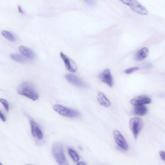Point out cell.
<instances>
[{"label": "cell", "mask_w": 165, "mask_h": 165, "mask_svg": "<svg viewBox=\"0 0 165 165\" xmlns=\"http://www.w3.org/2000/svg\"><path fill=\"white\" fill-rule=\"evenodd\" d=\"M52 151L54 158L58 164L69 165L64 155L62 144L59 142L54 143L53 145Z\"/></svg>", "instance_id": "cell-2"}, {"label": "cell", "mask_w": 165, "mask_h": 165, "mask_svg": "<svg viewBox=\"0 0 165 165\" xmlns=\"http://www.w3.org/2000/svg\"><path fill=\"white\" fill-rule=\"evenodd\" d=\"M97 99L99 104L105 107H109L111 105L110 101L105 97V95L101 92H98Z\"/></svg>", "instance_id": "cell-12"}, {"label": "cell", "mask_w": 165, "mask_h": 165, "mask_svg": "<svg viewBox=\"0 0 165 165\" xmlns=\"http://www.w3.org/2000/svg\"><path fill=\"white\" fill-rule=\"evenodd\" d=\"M149 50L148 48H144L137 53L135 56V59L136 60L141 61L148 56V55Z\"/></svg>", "instance_id": "cell-14"}, {"label": "cell", "mask_w": 165, "mask_h": 165, "mask_svg": "<svg viewBox=\"0 0 165 165\" xmlns=\"http://www.w3.org/2000/svg\"><path fill=\"white\" fill-rule=\"evenodd\" d=\"M53 109L63 117L71 118H77L80 117V113L77 110L70 109L60 105L56 104L53 105Z\"/></svg>", "instance_id": "cell-3"}, {"label": "cell", "mask_w": 165, "mask_h": 165, "mask_svg": "<svg viewBox=\"0 0 165 165\" xmlns=\"http://www.w3.org/2000/svg\"><path fill=\"white\" fill-rule=\"evenodd\" d=\"M1 34L7 39L11 42H14L15 41V38L11 33L6 30H3L1 32Z\"/></svg>", "instance_id": "cell-16"}, {"label": "cell", "mask_w": 165, "mask_h": 165, "mask_svg": "<svg viewBox=\"0 0 165 165\" xmlns=\"http://www.w3.org/2000/svg\"><path fill=\"white\" fill-rule=\"evenodd\" d=\"M19 50L22 55L27 58L32 60H34L35 58L36 55L35 53L30 48L26 46H19Z\"/></svg>", "instance_id": "cell-11"}, {"label": "cell", "mask_w": 165, "mask_h": 165, "mask_svg": "<svg viewBox=\"0 0 165 165\" xmlns=\"http://www.w3.org/2000/svg\"><path fill=\"white\" fill-rule=\"evenodd\" d=\"M68 153L73 161L75 162H78L80 159V157L78 154L73 149L69 148L68 150Z\"/></svg>", "instance_id": "cell-17"}, {"label": "cell", "mask_w": 165, "mask_h": 165, "mask_svg": "<svg viewBox=\"0 0 165 165\" xmlns=\"http://www.w3.org/2000/svg\"><path fill=\"white\" fill-rule=\"evenodd\" d=\"M18 9L19 10V11L20 13L23 14L24 13V12L23 11L22 8L20 6H19L18 7Z\"/></svg>", "instance_id": "cell-26"}, {"label": "cell", "mask_w": 165, "mask_h": 165, "mask_svg": "<svg viewBox=\"0 0 165 165\" xmlns=\"http://www.w3.org/2000/svg\"><path fill=\"white\" fill-rule=\"evenodd\" d=\"M151 101L152 100L150 98L144 96L136 97L130 100L131 104L134 106L149 104L150 103Z\"/></svg>", "instance_id": "cell-10"}, {"label": "cell", "mask_w": 165, "mask_h": 165, "mask_svg": "<svg viewBox=\"0 0 165 165\" xmlns=\"http://www.w3.org/2000/svg\"><path fill=\"white\" fill-rule=\"evenodd\" d=\"M87 4L90 6H93L96 4L95 0H83Z\"/></svg>", "instance_id": "cell-22"}, {"label": "cell", "mask_w": 165, "mask_h": 165, "mask_svg": "<svg viewBox=\"0 0 165 165\" xmlns=\"http://www.w3.org/2000/svg\"><path fill=\"white\" fill-rule=\"evenodd\" d=\"M35 135L39 140H41L43 138V134L39 127L36 125L35 128Z\"/></svg>", "instance_id": "cell-18"}, {"label": "cell", "mask_w": 165, "mask_h": 165, "mask_svg": "<svg viewBox=\"0 0 165 165\" xmlns=\"http://www.w3.org/2000/svg\"><path fill=\"white\" fill-rule=\"evenodd\" d=\"M30 122L31 126V131H32V135L33 136L35 137L36 136L35 133V128L36 125V123L34 122V121L32 119L30 120Z\"/></svg>", "instance_id": "cell-19"}, {"label": "cell", "mask_w": 165, "mask_h": 165, "mask_svg": "<svg viewBox=\"0 0 165 165\" xmlns=\"http://www.w3.org/2000/svg\"><path fill=\"white\" fill-rule=\"evenodd\" d=\"M113 135L117 145L123 150L127 151L128 149V144L120 131L117 130H115L113 131Z\"/></svg>", "instance_id": "cell-6"}, {"label": "cell", "mask_w": 165, "mask_h": 165, "mask_svg": "<svg viewBox=\"0 0 165 165\" xmlns=\"http://www.w3.org/2000/svg\"><path fill=\"white\" fill-rule=\"evenodd\" d=\"M0 118L2 121L4 122H6V119L5 117V116L3 113H2L1 111H0Z\"/></svg>", "instance_id": "cell-24"}, {"label": "cell", "mask_w": 165, "mask_h": 165, "mask_svg": "<svg viewBox=\"0 0 165 165\" xmlns=\"http://www.w3.org/2000/svg\"><path fill=\"white\" fill-rule=\"evenodd\" d=\"M140 70V68L137 67H133L125 70V72L126 74H130L134 72Z\"/></svg>", "instance_id": "cell-21"}, {"label": "cell", "mask_w": 165, "mask_h": 165, "mask_svg": "<svg viewBox=\"0 0 165 165\" xmlns=\"http://www.w3.org/2000/svg\"><path fill=\"white\" fill-rule=\"evenodd\" d=\"M11 58L13 60L20 63H23L25 62L26 59L21 55L19 54H12L10 55Z\"/></svg>", "instance_id": "cell-15"}, {"label": "cell", "mask_w": 165, "mask_h": 165, "mask_svg": "<svg viewBox=\"0 0 165 165\" xmlns=\"http://www.w3.org/2000/svg\"><path fill=\"white\" fill-rule=\"evenodd\" d=\"M17 92L19 95L24 96L33 101L37 100L39 95L35 87L32 83L24 82L17 87Z\"/></svg>", "instance_id": "cell-1"}, {"label": "cell", "mask_w": 165, "mask_h": 165, "mask_svg": "<svg viewBox=\"0 0 165 165\" xmlns=\"http://www.w3.org/2000/svg\"><path fill=\"white\" fill-rule=\"evenodd\" d=\"M148 112V108L144 105H135L134 112L136 115L143 116L146 114Z\"/></svg>", "instance_id": "cell-13"}, {"label": "cell", "mask_w": 165, "mask_h": 165, "mask_svg": "<svg viewBox=\"0 0 165 165\" xmlns=\"http://www.w3.org/2000/svg\"><path fill=\"white\" fill-rule=\"evenodd\" d=\"M65 77L67 81L74 86L82 88H87L89 87L78 77L73 74H66L65 75Z\"/></svg>", "instance_id": "cell-7"}, {"label": "cell", "mask_w": 165, "mask_h": 165, "mask_svg": "<svg viewBox=\"0 0 165 165\" xmlns=\"http://www.w3.org/2000/svg\"><path fill=\"white\" fill-rule=\"evenodd\" d=\"M152 64L151 63H147L144 64V68L146 69H150L152 68Z\"/></svg>", "instance_id": "cell-25"}, {"label": "cell", "mask_w": 165, "mask_h": 165, "mask_svg": "<svg viewBox=\"0 0 165 165\" xmlns=\"http://www.w3.org/2000/svg\"><path fill=\"white\" fill-rule=\"evenodd\" d=\"M159 154L161 158L165 161V152L161 151L160 152Z\"/></svg>", "instance_id": "cell-23"}, {"label": "cell", "mask_w": 165, "mask_h": 165, "mask_svg": "<svg viewBox=\"0 0 165 165\" xmlns=\"http://www.w3.org/2000/svg\"><path fill=\"white\" fill-rule=\"evenodd\" d=\"M143 125V121L140 118L134 117L130 119L129 122L130 128L135 140L137 139Z\"/></svg>", "instance_id": "cell-5"}, {"label": "cell", "mask_w": 165, "mask_h": 165, "mask_svg": "<svg viewBox=\"0 0 165 165\" xmlns=\"http://www.w3.org/2000/svg\"><path fill=\"white\" fill-rule=\"evenodd\" d=\"M77 165H86V164H85V162H77L76 164Z\"/></svg>", "instance_id": "cell-27"}, {"label": "cell", "mask_w": 165, "mask_h": 165, "mask_svg": "<svg viewBox=\"0 0 165 165\" xmlns=\"http://www.w3.org/2000/svg\"><path fill=\"white\" fill-rule=\"evenodd\" d=\"M60 56L65 64L66 69L72 73L76 72L77 70V67L74 61L63 52H60Z\"/></svg>", "instance_id": "cell-8"}, {"label": "cell", "mask_w": 165, "mask_h": 165, "mask_svg": "<svg viewBox=\"0 0 165 165\" xmlns=\"http://www.w3.org/2000/svg\"><path fill=\"white\" fill-rule=\"evenodd\" d=\"M123 3L128 6L133 11L139 14L146 15L148 11L137 0H119Z\"/></svg>", "instance_id": "cell-4"}, {"label": "cell", "mask_w": 165, "mask_h": 165, "mask_svg": "<svg viewBox=\"0 0 165 165\" xmlns=\"http://www.w3.org/2000/svg\"><path fill=\"white\" fill-rule=\"evenodd\" d=\"M99 77L102 82L107 85L110 87H113V79L109 69H105L99 75Z\"/></svg>", "instance_id": "cell-9"}, {"label": "cell", "mask_w": 165, "mask_h": 165, "mask_svg": "<svg viewBox=\"0 0 165 165\" xmlns=\"http://www.w3.org/2000/svg\"><path fill=\"white\" fill-rule=\"evenodd\" d=\"M0 101L1 104L3 105L4 109L7 112L9 111V105L7 101L3 99H1Z\"/></svg>", "instance_id": "cell-20"}]
</instances>
